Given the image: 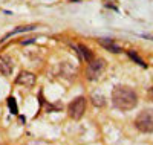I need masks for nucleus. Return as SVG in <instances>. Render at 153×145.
Masks as SVG:
<instances>
[{
    "instance_id": "obj_1",
    "label": "nucleus",
    "mask_w": 153,
    "mask_h": 145,
    "mask_svg": "<svg viewBox=\"0 0 153 145\" xmlns=\"http://www.w3.org/2000/svg\"><path fill=\"white\" fill-rule=\"evenodd\" d=\"M112 102L121 112H129L138 105V95L126 86H117L112 90Z\"/></svg>"
},
{
    "instance_id": "obj_2",
    "label": "nucleus",
    "mask_w": 153,
    "mask_h": 145,
    "mask_svg": "<svg viewBox=\"0 0 153 145\" xmlns=\"http://www.w3.org/2000/svg\"><path fill=\"white\" fill-rule=\"evenodd\" d=\"M135 127L141 133H153V109H144L136 116Z\"/></svg>"
},
{
    "instance_id": "obj_3",
    "label": "nucleus",
    "mask_w": 153,
    "mask_h": 145,
    "mask_svg": "<svg viewBox=\"0 0 153 145\" xmlns=\"http://www.w3.org/2000/svg\"><path fill=\"white\" fill-rule=\"evenodd\" d=\"M86 104H87V101H86L84 96H76L68 105V115L72 118V119H75V121L81 119L84 112H86Z\"/></svg>"
},
{
    "instance_id": "obj_4",
    "label": "nucleus",
    "mask_w": 153,
    "mask_h": 145,
    "mask_svg": "<svg viewBox=\"0 0 153 145\" xmlns=\"http://www.w3.org/2000/svg\"><path fill=\"white\" fill-rule=\"evenodd\" d=\"M106 69V61L103 58H95L92 61H89V66H87V70H86V75H87V80L89 81H95L101 76V73L104 72Z\"/></svg>"
},
{
    "instance_id": "obj_5",
    "label": "nucleus",
    "mask_w": 153,
    "mask_h": 145,
    "mask_svg": "<svg viewBox=\"0 0 153 145\" xmlns=\"http://www.w3.org/2000/svg\"><path fill=\"white\" fill-rule=\"evenodd\" d=\"M16 83L19 86H23V87H32L35 84V75L32 72H26L23 70L19 73V76L16 78Z\"/></svg>"
},
{
    "instance_id": "obj_6",
    "label": "nucleus",
    "mask_w": 153,
    "mask_h": 145,
    "mask_svg": "<svg viewBox=\"0 0 153 145\" xmlns=\"http://www.w3.org/2000/svg\"><path fill=\"white\" fill-rule=\"evenodd\" d=\"M14 70V61L9 55H2L0 57V73L3 76H9Z\"/></svg>"
},
{
    "instance_id": "obj_7",
    "label": "nucleus",
    "mask_w": 153,
    "mask_h": 145,
    "mask_svg": "<svg viewBox=\"0 0 153 145\" xmlns=\"http://www.w3.org/2000/svg\"><path fill=\"white\" fill-rule=\"evenodd\" d=\"M98 43L103 46L106 50L112 52V54H120V52H121V47L113 40H110V38H98Z\"/></svg>"
},
{
    "instance_id": "obj_8",
    "label": "nucleus",
    "mask_w": 153,
    "mask_h": 145,
    "mask_svg": "<svg viewBox=\"0 0 153 145\" xmlns=\"http://www.w3.org/2000/svg\"><path fill=\"white\" fill-rule=\"evenodd\" d=\"M34 29H35V26H34V24H28V26H19V28H16L14 31H11L9 34H6V35L2 38V41L8 40L9 37L16 35V34H20V32H28V31H34Z\"/></svg>"
},
{
    "instance_id": "obj_9",
    "label": "nucleus",
    "mask_w": 153,
    "mask_h": 145,
    "mask_svg": "<svg viewBox=\"0 0 153 145\" xmlns=\"http://www.w3.org/2000/svg\"><path fill=\"white\" fill-rule=\"evenodd\" d=\"M76 49H78L80 55H81V58H83L84 61H92V60H94V54L91 52V49H89V47H86L84 44H80V46L76 47Z\"/></svg>"
},
{
    "instance_id": "obj_10",
    "label": "nucleus",
    "mask_w": 153,
    "mask_h": 145,
    "mask_svg": "<svg viewBox=\"0 0 153 145\" xmlns=\"http://www.w3.org/2000/svg\"><path fill=\"white\" fill-rule=\"evenodd\" d=\"M127 55H129V57H130V58H132V60H133V61L138 64V66H141V67H147V64L144 63V60H143L141 57H139L138 54H135L133 50H129V52H127Z\"/></svg>"
},
{
    "instance_id": "obj_11",
    "label": "nucleus",
    "mask_w": 153,
    "mask_h": 145,
    "mask_svg": "<svg viewBox=\"0 0 153 145\" xmlns=\"http://www.w3.org/2000/svg\"><path fill=\"white\" fill-rule=\"evenodd\" d=\"M92 102H94V105H97V107H103V105L106 104V98L103 96V95H92Z\"/></svg>"
},
{
    "instance_id": "obj_12",
    "label": "nucleus",
    "mask_w": 153,
    "mask_h": 145,
    "mask_svg": "<svg viewBox=\"0 0 153 145\" xmlns=\"http://www.w3.org/2000/svg\"><path fill=\"white\" fill-rule=\"evenodd\" d=\"M8 107H9V110H11V113L12 115H17V102H16V98H12V96H9L8 98Z\"/></svg>"
},
{
    "instance_id": "obj_13",
    "label": "nucleus",
    "mask_w": 153,
    "mask_h": 145,
    "mask_svg": "<svg viewBox=\"0 0 153 145\" xmlns=\"http://www.w3.org/2000/svg\"><path fill=\"white\" fill-rule=\"evenodd\" d=\"M34 41H35V38H28V40H23V41H22V44H23V46H26V44L34 43Z\"/></svg>"
},
{
    "instance_id": "obj_14",
    "label": "nucleus",
    "mask_w": 153,
    "mask_h": 145,
    "mask_svg": "<svg viewBox=\"0 0 153 145\" xmlns=\"http://www.w3.org/2000/svg\"><path fill=\"white\" fill-rule=\"evenodd\" d=\"M149 96H150V99L153 101V87H152V89L149 90Z\"/></svg>"
}]
</instances>
